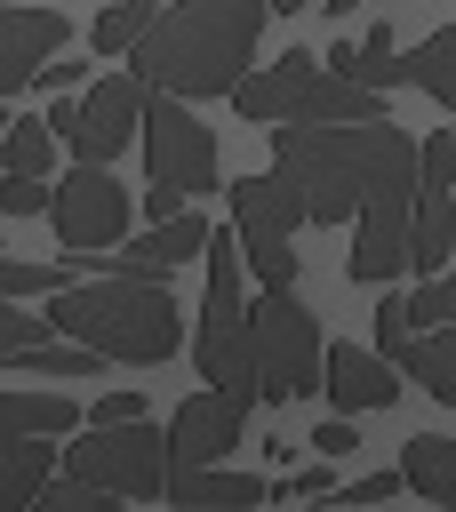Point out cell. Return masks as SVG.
<instances>
[{"mask_svg": "<svg viewBox=\"0 0 456 512\" xmlns=\"http://www.w3.org/2000/svg\"><path fill=\"white\" fill-rule=\"evenodd\" d=\"M272 160L304 192V224H352L376 176L416 160V136L392 128V112L368 120H272Z\"/></svg>", "mask_w": 456, "mask_h": 512, "instance_id": "1", "label": "cell"}, {"mask_svg": "<svg viewBox=\"0 0 456 512\" xmlns=\"http://www.w3.org/2000/svg\"><path fill=\"white\" fill-rule=\"evenodd\" d=\"M272 0H176L136 32V80L160 96H232Z\"/></svg>", "mask_w": 456, "mask_h": 512, "instance_id": "2", "label": "cell"}, {"mask_svg": "<svg viewBox=\"0 0 456 512\" xmlns=\"http://www.w3.org/2000/svg\"><path fill=\"white\" fill-rule=\"evenodd\" d=\"M48 320H56V336H80V344H96L104 360H128V368H152L184 344V312H176L168 280H144V272H112L96 288L64 280Z\"/></svg>", "mask_w": 456, "mask_h": 512, "instance_id": "3", "label": "cell"}, {"mask_svg": "<svg viewBox=\"0 0 456 512\" xmlns=\"http://www.w3.org/2000/svg\"><path fill=\"white\" fill-rule=\"evenodd\" d=\"M200 264H208V296H200V376L256 408V352H248V296H240V240L232 232H208L200 240Z\"/></svg>", "mask_w": 456, "mask_h": 512, "instance_id": "4", "label": "cell"}, {"mask_svg": "<svg viewBox=\"0 0 456 512\" xmlns=\"http://www.w3.org/2000/svg\"><path fill=\"white\" fill-rule=\"evenodd\" d=\"M248 352H256V400H312L320 392V320L296 288H264L248 304Z\"/></svg>", "mask_w": 456, "mask_h": 512, "instance_id": "5", "label": "cell"}, {"mask_svg": "<svg viewBox=\"0 0 456 512\" xmlns=\"http://www.w3.org/2000/svg\"><path fill=\"white\" fill-rule=\"evenodd\" d=\"M296 232H304V192H296V176L280 160L232 184V240H240V264L264 288L296 280Z\"/></svg>", "mask_w": 456, "mask_h": 512, "instance_id": "6", "label": "cell"}, {"mask_svg": "<svg viewBox=\"0 0 456 512\" xmlns=\"http://www.w3.org/2000/svg\"><path fill=\"white\" fill-rule=\"evenodd\" d=\"M64 472L120 496V504H160L168 488V432H152V416L128 424H88V440L64 448Z\"/></svg>", "mask_w": 456, "mask_h": 512, "instance_id": "7", "label": "cell"}, {"mask_svg": "<svg viewBox=\"0 0 456 512\" xmlns=\"http://www.w3.org/2000/svg\"><path fill=\"white\" fill-rule=\"evenodd\" d=\"M408 208H416V160L392 168V176H376L368 200L352 208V256H344V272L360 288H384V280L408 272Z\"/></svg>", "mask_w": 456, "mask_h": 512, "instance_id": "8", "label": "cell"}, {"mask_svg": "<svg viewBox=\"0 0 456 512\" xmlns=\"http://www.w3.org/2000/svg\"><path fill=\"white\" fill-rule=\"evenodd\" d=\"M144 80L136 72H112V80H96L80 104H64L48 128H56V144H72V160H120L128 144H136V128H144Z\"/></svg>", "mask_w": 456, "mask_h": 512, "instance_id": "9", "label": "cell"}, {"mask_svg": "<svg viewBox=\"0 0 456 512\" xmlns=\"http://www.w3.org/2000/svg\"><path fill=\"white\" fill-rule=\"evenodd\" d=\"M144 168L168 176V184H184V200L216 192V136L192 112V96H160V88L144 96Z\"/></svg>", "mask_w": 456, "mask_h": 512, "instance_id": "10", "label": "cell"}, {"mask_svg": "<svg viewBox=\"0 0 456 512\" xmlns=\"http://www.w3.org/2000/svg\"><path fill=\"white\" fill-rule=\"evenodd\" d=\"M128 184L104 168V160H80L64 184H48V224H56V248H112L128 232Z\"/></svg>", "mask_w": 456, "mask_h": 512, "instance_id": "11", "label": "cell"}, {"mask_svg": "<svg viewBox=\"0 0 456 512\" xmlns=\"http://www.w3.org/2000/svg\"><path fill=\"white\" fill-rule=\"evenodd\" d=\"M240 424H248V408H240V400H224L216 384H208V392H192V400L168 416V472L224 464V456L240 448Z\"/></svg>", "mask_w": 456, "mask_h": 512, "instance_id": "12", "label": "cell"}, {"mask_svg": "<svg viewBox=\"0 0 456 512\" xmlns=\"http://www.w3.org/2000/svg\"><path fill=\"white\" fill-rule=\"evenodd\" d=\"M64 16L56 8H16V0H0V96H16L56 48H64Z\"/></svg>", "mask_w": 456, "mask_h": 512, "instance_id": "13", "label": "cell"}, {"mask_svg": "<svg viewBox=\"0 0 456 512\" xmlns=\"http://www.w3.org/2000/svg\"><path fill=\"white\" fill-rule=\"evenodd\" d=\"M320 64H312V48H288V56H272L264 72H240L232 80V112L248 120V128H272V120H288L296 112V96H304V80H312Z\"/></svg>", "mask_w": 456, "mask_h": 512, "instance_id": "14", "label": "cell"}, {"mask_svg": "<svg viewBox=\"0 0 456 512\" xmlns=\"http://www.w3.org/2000/svg\"><path fill=\"white\" fill-rule=\"evenodd\" d=\"M456 264V192L448 176H416V208H408V272H440Z\"/></svg>", "mask_w": 456, "mask_h": 512, "instance_id": "15", "label": "cell"}, {"mask_svg": "<svg viewBox=\"0 0 456 512\" xmlns=\"http://www.w3.org/2000/svg\"><path fill=\"white\" fill-rule=\"evenodd\" d=\"M328 376V400L336 408H392L400 400V376H392V360L384 352H360V344H328V360H320Z\"/></svg>", "mask_w": 456, "mask_h": 512, "instance_id": "16", "label": "cell"}, {"mask_svg": "<svg viewBox=\"0 0 456 512\" xmlns=\"http://www.w3.org/2000/svg\"><path fill=\"white\" fill-rule=\"evenodd\" d=\"M168 504H216V512H240V504H272L264 496V480L256 472H224V464H192V472H168V488H160Z\"/></svg>", "mask_w": 456, "mask_h": 512, "instance_id": "17", "label": "cell"}, {"mask_svg": "<svg viewBox=\"0 0 456 512\" xmlns=\"http://www.w3.org/2000/svg\"><path fill=\"white\" fill-rule=\"evenodd\" d=\"M328 72H344L360 88H400L408 80V56L392 48V24H368V40H336L328 48Z\"/></svg>", "mask_w": 456, "mask_h": 512, "instance_id": "18", "label": "cell"}, {"mask_svg": "<svg viewBox=\"0 0 456 512\" xmlns=\"http://www.w3.org/2000/svg\"><path fill=\"white\" fill-rule=\"evenodd\" d=\"M56 472V432H0V504H32Z\"/></svg>", "mask_w": 456, "mask_h": 512, "instance_id": "19", "label": "cell"}, {"mask_svg": "<svg viewBox=\"0 0 456 512\" xmlns=\"http://www.w3.org/2000/svg\"><path fill=\"white\" fill-rule=\"evenodd\" d=\"M392 360H400V376H416L432 400H448V408H456V320H448V328H416Z\"/></svg>", "mask_w": 456, "mask_h": 512, "instance_id": "20", "label": "cell"}, {"mask_svg": "<svg viewBox=\"0 0 456 512\" xmlns=\"http://www.w3.org/2000/svg\"><path fill=\"white\" fill-rule=\"evenodd\" d=\"M400 480L424 496V504H456V440L448 432H416L400 448Z\"/></svg>", "mask_w": 456, "mask_h": 512, "instance_id": "21", "label": "cell"}, {"mask_svg": "<svg viewBox=\"0 0 456 512\" xmlns=\"http://www.w3.org/2000/svg\"><path fill=\"white\" fill-rule=\"evenodd\" d=\"M368 112H384L376 88H360V80H344V72H312L288 120H368Z\"/></svg>", "mask_w": 456, "mask_h": 512, "instance_id": "22", "label": "cell"}, {"mask_svg": "<svg viewBox=\"0 0 456 512\" xmlns=\"http://www.w3.org/2000/svg\"><path fill=\"white\" fill-rule=\"evenodd\" d=\"M408 80H416L432 104H448V112H456V24L408 48Z\"/></svg>", "mask_w": 456, "mask_h": 512, "instance_id": "23", "label": "cell"}, {"mask_svg": "<svg viewBox=\"0 0 456 512\" xmlns=\"http://www.w3.org/2000/svg\"><path fill=\"white\" fill-rule=\"evenodd\" d=\"M0 432H72L64 392H0Z\"/></svg>", "mask_w": 456, "mask_h": 512, "instance_id": "24", "label": "cell"}, {"mask_svg": "<svg viewBox=\"0 0 456 512\" xmlns=\"http://www.w3.org/2000/svg\"><path fill=\"white\" fill-rule=\"evenodd\" d=\"M152 24V0H104V16H96V56H128L136 48V32Z\"/></svg>", "mask_w": 456, "mask_h": 512, "instance_id": "25", "label": "cell"}, {"mask_svg": "<svg viewBox=\"0 0 456 512\" xmlns=\"http://www.w3.org/2000/svg\"><path fill=\"white\" fill-rule=\"evenodd\" d=\"M8 168L48 176V168H56V128H48V120H8Z\"/></svg>", "mask_w": 456, "mask_h": 512, "instance_id": "26", "label": "cell"}, {"mask_svg": "<svg viewBox=\"0 0 456 512\" xmlns=\"http://www.w3.org/2000/svg\"><path fill=\"white\" fill-rule=\"evenodd\" d=\"M72 280V256L64 264H24V256H0V296H56Z\"/></svg>", "mask_w": 456, "mask_h": 512, "instance_id": "27", "label": "cell"}, {"mask_svg": "<svg viewBox=\"0 0 456 512\" xmlns=\"http://www.w3.org/2000/svg\"><path fill=\"white\" fill-rule=\"evenodd\" d=\"M456 320V264H440L416 296H408V328H448Z\"/></svg>", "mask_w": 456, "mask_h": 512, "instance_id": "28", "label": "cell"}, {"mask_svg": "<svg viewBox=\"0 0 456 512\" xmlns=\"http://www.w3.org/2000/svg\"><path fill=\"white\" fill-rule=\"evenodd\" d=\"M40 336H56V320H48V312H16V296H0V368H8L24 344H40Z\"/></svg>", "mask_w": 456, "mask_h": 512, "instance_id": "29", "label": "cell"}, {"mask_svg": "<svg viewBox=\"0 0 456 512\" xmlns=\"http://www.w3.org/2000/svg\"><path fill=\"white\" fill-rule=\"evenodd\" d=\"M368 320H376V352H384V360H392V352H400V344L416 336V328H408V296H400V288H384Z\"/></svg>", "mask_w": 456, "mask_h": 512, "instance_id": "30", "label": "cell"}, {"mask_svg": "<svg viewBox=\"0 0 456 512\" xmlns=\"http://www.w3.org/2000/svg\"><path fill=\"white\" fill-rule=\"evenodd\" d=\"M40 208H48V176L0 168V216H40Z\"/></svg>", "mask_w": 456, "mask_h": 512, "instance_id": "31", "label": "cell"}, {"mask_svg": "<svg viewBox=\"0 0 456 512\" xmlns=\"http://www.w3.org/2000/svg\"><path fill=\"white\" fill-rule=\"evenodd\" d=\"M392 488H408V480H400V464H384V472H360L352 488H336V504H384Z\"/></svg>", "mask_w": 456, "mask_h": 512, "instance_id": "32", "label": "cell"}, {"mask_svg": "<svg viewBox=\"0 0 456 512\" xmlns=\"http://www.w3.org/2000/svg\"><path fill=\"white\" fill-rule=\"evenodd\" d=\"M88 80V56H48L40 72H32V88H48V96H64V88H80Z\"/></svg>", "mask_w": 456, "mask_h": 512, "instance_id": "33", "label": "cell"}, {"mask_svg": "<svg viewBox=\"0 0 456 512\" xmlns=\"http://www.w3.org/2000/svg\"><path fill=\"white\" fill-rule=\"evenodd\" d=\"M128 416H144V392H128V384H120V392H104V400L88 408V424H128Z\"/></svg>", "mask_w": 456, "mask_h": 512, "instance_id": "34", "label": "cell"}, {"mask_svg": "<svg viewBox=\"0 0 456 512\" xmlns=\"http://www.w3.org/2000/svg\"><path fill=\"white\" fill-rule=\"evenodd\" d=\"M312 448H320V456H352V448H360V432H352L344 416H328V424L312 432Z\"/></svg>", "mask_w": 456, "mask_h": 512, "instance_id": "35", "label": "cell"}, {"mask_svg": "<svg viewBox=\"0 0 456 512\" xmlns=\"http://www.w3.org/2000/svg\"><path fill=\"white\" fill-rule=\"evenodd\" d=\"M304 8H312V0H272V16H304Z\"/></svg>", "mask_w": 456, "mask_h": 512, "instance_id": "36", "label": "cell"}, {"mask_svg": "<svg viewBox=\"0 0 456 512\" xmlns=\"http://www.w3.org/2000/svg\"><path fill=\"white\" fill-rule=\"evenodd\" d=\"M8 120H16V112H8V96H0V128H8Z\"/></svg>", "mask_w": 456, "mask_h": 512, "instance_id": "37", "label": "cell"}, {"mask_svg": "<svg viewBox=\"0 0 456 512\" xmlns=\"http://www.w3.org/2000/svg\"><path fill=\"white\" fill-rule=\"evenodd\" d=\"M0 168H8V128H0Z\"/></svg>", "mask_w": 456, "mask_h": 512, "instance_id": "38", "label": "cell"}, {"mask_svg": "<svg viewBox=\"0 0 456 512\" xmlns=\"http://www.w3.org/2000/svg\"><path fill=\"white\" fill-rule=\"evenodd\" d=\"M448 136H456V128H448Z\"/></svg>", "mask_w": 456, "mask_h": 512, "instance_id": "39", "label": "cell"}]
</instances>
